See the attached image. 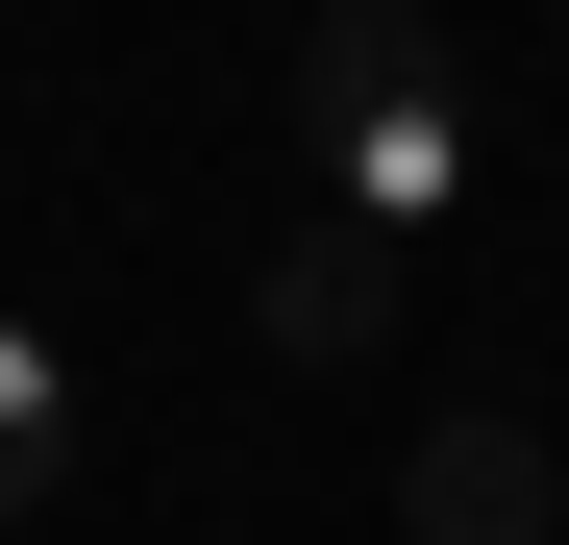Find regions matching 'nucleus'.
I'll use <instances>...</instances> for the list:
<instances>
[{"mask_svg":"<svg viewBox=\"0 0 569 545\" xmlns=\"http://www.w3.org/2000/svg\"><path fill=\"white\" fill-rule=\"evenodd\" d=\"M397 521H421V545H545V521H569V472H545L520 422H421V472H397Z\"/></svg>","mask_w":569,"mask_h":545,"instance_id":"f03ea898","label":"nucleus"},{"mask_svg":"<svg viewBox=\"0 0 569 545\" xmlns=\"http://www.w3.org/2000/svg\"><path fill=\"white\" fill-rule=\"evenodd\" d=\"M50 496H74V347L0 323V521H50Z\"/></svg>","mask_w":569,"mask_h":545,"instance_id":"20e7f679","label":"nucleus"},{"mask_svg":"<svg viewBox=\"0 0 569 545\" xmlns=\"http://www.w3.org/2000/svg\"><path fill=\"white\" fill-rule=\"evenodd\" d=\"M298 199L347 248H446L470 224V75L421 0H322V50H298Z\"/></svg>","mask_w":569,"mask_h":545,"instance_id":"f257e3e1","label":"nucleus"},{"mask_svg":"<svg viewBox=\"0 0 569 545\" xmlns=\"http://www.w3.org/2000/svg\"><path fill=\"white\" fill-rule=\"evenodd\" d=\"M371 323H397V248H347V224L298 199V224H272V347H298V373H347Z\"/></svg>","mask_w":569,"mask_h":545,"instance_id":"7ed1b4c3","label":"nucleus"}]
</instances>
